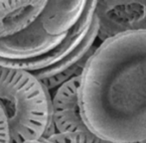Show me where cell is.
Instances as JSON below:
<instances>
[{
	"label": "cell",
	"mask_w": 146,
	"mask_h": 143,
	"mask_svg": "<svg viewBox=\"0 0 146 143\" xmlns=\"http://www.w3.org/2000/svg\"><path fill=\"white\" fill-rule=\"evenodd\" d=\"M94 14L100 42L120 34L146 30V0L96 1Z\"/></svg>",
	"instance_id": "277c9868"
},
{
	"label": "cell",
	"mask_w": 146,
	"mask_h": 143,
	"mask_svg": "<svg viewBox=\"0 0 146 143\" xmlns=\"http://www.w3.org/2000/svg\"><path fill=\"white\" fill-rule=\"evenodd\" d=\"M81 75L66 81L51 95L53 134L90 132L81 113L79 87Z\"/></svg>",
	"instance_id": "5b68a950"
},
{
	"label": "cell",
	"mask_w": 146,
	"mask_h": 143,
	"mask_svg": "<svg viewBox=\"0 0 146 143\" xmlns=\"http://www.w3.org/2000/svg\"><path fill=\"white\" fill-rule=\"evenodd\" d=\"M55 143H112L106 141L98 136L94 135L92 132H81V133L69 134H53L50 137Z\"/></svg>",
	"instance_id": "9c48e42d"
},
{
	"label": "cell",
	"mask_w": 146,
	"mask_h": 143,
	"mask_svg": "<svg viewBox=\"0 0 146 143\" xmlns=\"http://www.w3.org/2000/svg\"><path fill=\"white\" fill-rule=\"evenodd\" d=\"M79 99L94 135L112 143L146 139V30L96 47L81 73Z\"/></svg>",
	"instance_id": "6da1fadb"
},
{
	"label": "cell",
	"mask_w": 146,
	"mask_h": 143,
	"mask_svg": "<svg viewBox=\"0 0 146 143\" xmlns=\"http://www.w3.org/2000/svg\"><path fill=\"white\" fill-rule=\"evenodd\" d=\"M137 143H146V139L145 140H142V141H140V142H137Z\"/></svg>",
	"instance_id": "7c38bea8"
},
{
	"label": "cell",
	"mask_w": 146,
	"mask_h": 143,
	"mask_svg": "<svg viewBox=\"0 0 146 143\" xmlns=\"http://www.w3.org/2000/svg\"><path fill=\"white\" fill-rule=\"evenodd\" d=\"M21 143H55V142H53L52 140L47 137H41V138H39V139L28 140V141H24Z\"/></svg>",
	"instance_id": "8fae6325"
},
{
	"label": "cell",
	"mask_w": 146,
	"mask_h": 143,
	"mask_svg": "<svg viewBox=\"0 0 146 143\" xmlns=\"http://www.w3.org/2000/svg\"><path fill=\"white\" fill-rule=\"evenodd\" d=\"M51 95L30 72L0 67V105L7 116L12 143L53 135Z\"/></svg>",
	"instance_id": "7a4b0ae2"
},
{
	"label": "cell",
	"mask_w": 146,
	"mask_h": 143,
	"mask_svg": "<svg viewBox=\"0 0 146 143\" xmlns=\"http://www.w3.org/2000/svg\"><path fill=\"white\" fill-rule=\"evenodd\" d=\"M84 0L77 1H47L39 17L43 30L51 36H61L75 25L86 6Z\"/></svg>",
	"instance_id": "ba28073f"
},
{
	"label": "cell",
	"mask_w": 146,
	"mask_h": 143,
	"mask_svg": "<svg viewBox=\"0 0 146 143\" xmlns=\"http://www.w3.org/2000/svg\"><path fill=\"white\" fill-rule=\"evenodd\" d=\"M65 36L49 35L37 20L28 29L0 40V59L23 61L42 56L58 46Z\"/></svg>",
	"instance_id": "8992f818"
},
{
	"label": "cell",
	"mask_w": 146,
	"mask_h": 143,
	"mask_svg": "<svg viewBox=\"0 0 146 143\" xmlns=\"http://www.w3.org/2000/svg\"><path fill=\"white\" fill-rule=\"evenodd\" d=\"M47 1L0 0V40L12 37L39 19Z\"/></svg>",
	"instance_id": "52a82bcc"
},
{
	"label": "cell",
	"mask_w": 146,
	"mask_h": 143,
	"mask_svg": "<svg viewBox=\"0 0 146 143\" xmlns=\"http://www.w3.org/2000/svg\"><path fill=\"white\" fill-rule=\"evenodd\" d=\"M96 1H87L78 22L67 32L57 47L42 56L23 61L0 59V67L32 73L47 87L55 91L60 85L80 75L96 49L98 19L94 14Z\"/></svg>",
	"instance_id": "3957f363"
},
{
	"label": "cell",
	"mask_w": 146,
	"mask_h": 143,
	"mask_svg": "<svg viewBox=\"0 0 146 143\" xmlns=\"http://www.w3.org/2000/svg\"><path fill=\"white\" fill-rule=\"evenodd\" d=\"M0 143H12L7 116L1 105H0Z\"/></svg>",
	"instance_id": "30bf717a"
}]
</instances>
